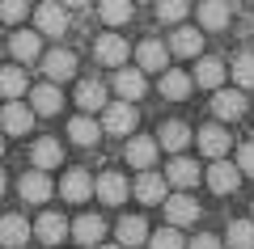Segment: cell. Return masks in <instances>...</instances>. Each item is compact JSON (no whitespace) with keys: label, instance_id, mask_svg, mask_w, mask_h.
<instances>
[{"label":"cell","instance_id":"1","mask_svg":"<svg viewBox=\"0 0 254 249\" xmlns=\"http://www.w3.org/2000/svg\"><path fill=\"white\" fill-rule=\"evenodd\" d=\"M102 131L106 135H131L136 131V101H106L102 106Z\"/></svg>","mask_w":254,"mask_h":249},{"label":"cell","instance_id":"2","mask_svg":"<svg viewBox=\"0 0 254 249\" xmlns=\"http://www.w3.org/2000/svg\"><path fill=\"white\" fill-rule=\"evenodd\" d=\"M161 207H165V220H170L174 228H190V224H199V215H203V207L195 203L187 190H178V195H165Z\"/></svg>","mask_w":254,"mask_h":249},{"label":"cell","instance_id":"3","mask_svg":"<svg viewBox=\"0 0 254 249\" xmlns=\"http://www.w3.org/2000/svg\"><path fill=\"white\" fill-rule=\"evenodd\" d=\"M203 182H208L212 195H233V190L242 186V169H237V165H229L225 156H212V165H208V173H203Z\"/></svg>","mask_w":254,"mask_h":249},{"label":"cell","instance_id":"4","mask_svg":"<svg viewBox=\"0 0 254 249\" xmlns=\"http://www.w3.org/2000/svg\"><path fill=\"white\" fill-rule=\"evenodd\" d=\"M127 195H131V182L123 178V173H102V178H93V199L98 203H106V207H119V203H127Z\"/></svg>","mask_w":254,"mask_h":249},{"label":"cell","instance_id":"5","mask_svg":"<svg viewBox=\"0 0 254 249\" xmlns=\"http://www.w3.org/2000/svg\"><path fill=\"white\" fill-rule=\"evenodd\" d=\"M195 144H199V152L212 160V156H225V152L233 148V135H229V131H225V123L216 118V123H203V127H199Z\"/></svg>","mask_w":254,"mask_h":249},{"label":"cell","instance_id":"6","mask_svg":"<svg viewBox=\"0 0 254 249\" xmlns=\"http://www.w3.org/2000/svg\"><path fill=\"white\" fill-rule=\"evenodd\" d=\"M34 26L43 30V34H51V38L68 34V9H64L60 0H43L34 9Z\"/></svg>","mask_w":254,"mask_h":249},{"label":"cell","instance_id":"7","mask_svg":"<svg viewBox=\"0 0 254 249\" xmlns=\"http://www.w3.org/2000/svg\"><path fill=\"white\" fill-rule=\"evenodd\" d=\"M0 127H4L9 135H26L30 127H34V110H30L21 98H9L4 110H0Z\"/></svg>","mask_w":254,"mask_h":249},{"label":"cell","instance_id":"8","mask_svg":"<svg viewBox=\"0 0 254 249\" xmlns=\"http://www.w3.org/2000/svg\"><path fill=\"white\" fill-rule=\"evenodd\" d=\"M131 195H136L144 207H153V203H161V199L170 195V182H165L161 173H153V169H140V178L131 182Z\"/></svg>","mask_w":254,"mask_h":249},{"label":"cell","instance_id":"9","mask_svg":"<svg viewBox=\"0 0 254 249\" xmlns=\"http://www.w3.org/2000/svg\"><path fill=\"white\" fill-rule=\"evenodd\" d=\"M26 93H30V110H34V114H43V118H51V114H60V110H64V93H60V85H55V80L34 85V89H26Z\"/></svg>","mask_w":254,"mask_h":249},{"label":"cell","instance_id":"10","mask_svg":"<svg viewBox=\"0 0 254 249\" xmlns=\"http://www.w3.org/2000/svg\"><path fill=\"white\" fill-rule=\"evenodd\" d=\"M43 76L55 80V85H60V80H72V76H76V55L64 51V47L47 51V55H43Z\"/></svg>","mask_w":254,"mask_h":249},{"label":"cell","instance_id":"11","mask_svg":"<svg viewBox=\"0 0 254 249\" xmlns=\"http://www.w3.org/2000/svg\"><path fill=\"white\" fill-rule=\"evenodd\" d=\"M30 232H34L43 245H60V241H68V220H64L60 211H43L34 224H30Z\"/></svg>","mask_w":254,"mask_h":249},{"label":"cell","instance_id":"12","mask_svg":"<svg viewBox=\"0 0 254 249\" xmlns=\"http://www.w3.org/2000/svg\"><path fill=\"white\" fill-rule=\"evenodd\" d=\"M212 114H216L220 123L242 118L246 114V93L242 89H216V93H212Z\"/></svg>","mask_w":254,"mask_h":249},{"label":"cell","instance_id":"13","mask_svg":"<svg viewBox=\"0 0 254 249\" xmlns=\"http://www.w3.org/2000/svg\"><path fill=\"white\" fill-rule=\"evenodd\" d=\"M199 165H195V160L190 156H178V152H174V160L170 165H165V182H170V186H178V190H190V186H199Z\"/></svg>","mask_w":254,"mask_h":249},{"label":"cell","instance_id":"14","mask_svg":"<svg viewBox=\"0 0 254 249\" xmlns=\"http://www.w3.org/2000/svg\"><path fill=\"white\" fill-rule=\"evenodd\" d=\"M68 237L76 241V245H102V237H106V220L102 215H76V224H68Z\"/></svg>","mask_w":254,"mask_h":249},{"label":"cell","instance_id":"15","mask_svg":"<svg viewBox=\"0 0 254 249\" xmlns=\"http://www.w3.org/2000/svg\"><path fill=\"white\" fill-rule=\"evenodd\" d=\"M195 13H199V30H212V34L229 30V21H233V4L229 0H203Z\"/></svg>","mask_w":254,"mask_h":249},{"label":"cell","instance_id":"16","mask_svg":"<svg viewBox=\"0 0 254 249\" xmlns=\"http://www.w3.org/2000/svg\"><path fill=\"white\" fill-rule=\"evenodd\" d=\"M203 51V30H190L178 21V30L170 34V55H178V59H195V55Z\"/></svg>","mask_w":254,"mask_h":249},{"label":"cell","instance_id":"17","mask_svg":"<svg viewBox=\"0 0 254 249\" xmlns=\"http://www.w3.org/2000/svg\"><path fill=\"white\" fill-rule=\"evenodd\" d=\"M60 199H68V203H85V199H93V178L85 169H68L60 178Z\"/></svg>","mask_w":254,"mask_h":249},{"label":"cell","instance_id":"18","mask_svg":"<svg viewBox=\"0 0 254 249\" xmlns=\"http://www.w3.org/2000/svg\"><path fill=\"white\" fill-rule=\"evenodd\" d=\"M136 59H140V72H165L170 68V47L165 43H157V38H144V43L136 47Z\"/></svg>","mask_w":254,"mask_h":249},{"label":"cell","instance_id":"19","mask_svg":"<svg viewBox=\"0 0 254 249\" xmlns=\"http://www.w3.org/2000/svg\"><path fill=\"white\" fill-rule=\"evenodd\" d=\"M93 55H98V63H106V68H119V63H127L131 47H127L119 34H102L98 43H93Z\"/></svg>","mask_w":254,"mask_h":249},{"label":"cell","instance_id":"20","mask_svg":"<svg viewBox=\"0 0 254 249\" xmlns=\"http://www.w3.org/2000/svg\"><path fill=\"white\" fill-rule=\"evenodd\" d=\"M30 237H34V232H30L26 215H0V245L4 249H21Z\"/></svg>","mask_w":254,"mask_h":249},{"label":"cell","instance_id":"21","mask_svg":"<svg viewBox=\"0 0 254 249\" xmlns=\"http://www.w3.org/2000/svg\"><path fill=\"white\" fill-rule=\"evenodd\" d=\"M148 224H144V215H123V220L115 224V237H119V245L123 249H136V245H144L148 241Z\"/></svg>","mask_w":254,"mask_h":249},{"label":"cell","instance_id":"22","mask_svg":"<svg viewBox=\"0 0 254 249\" xmlns=\"http://www.w3.org/2000/svg\"><path fill=\"white\" fill-rule=\"evenodd\" d=\"M9 51L17 63H34L38 55H43V38H38V30H17V34L9 38Z\"/></svg>","mask_w":254,"mask_h":249},{"label":"cell","instance_id":"23","mask_svg":"<svg viewBox=\"0 0 254 249\" xmlns=\"http://www.w3.org/2000/svg\"><path fill=\"white\" fill-rule=\"evenodd\" d=\"M17 190H21V199H26V203H38V207H43L47 199L55 195V186H51V178H47V169H34V173H26Z\"/></svg>","mask_w":254,"mask_h":249},{"label":"cell","instance_id":"24","mask_svg":"<svg viewBox=\"0 0 254 249\" xmlns=\"http://www.w3.org/2000/svg\"><path fill=\"white\" fill-rule=\"evenodd\" d=\"M115 93H119L123 101L144 98V72H140V68H123V63H119V72H115Z\"/></svg>","mask_w":254,"mask_h":249},{"label":"cell","instance_id":"25","mask_svg":"<svg viewBox=\"0 0 254 249\" xmlns=\"http://www.w3.org/2000/svg\"><path fill=\"white\" fill-rule=\"evenodd\" d=\"M195 85H203V89H220V85H225V63L216 59V55H195Z\"/></svg>","mask_w":254,"mask_h":249},{"label":"cell","instance_id":"26","mask_svg":"<svg viewBox=\"0 0 254 249\" xmlns=\"http://www.w3.org/2000/svg\"><path fill=\"white\" fill-rule=\"evenodd\" d=\"M157 148H161V144L157 140H148V135H131V140H127V165H136V169H148V165H153L157 160Z\"/></svg>","mask_w":254,"mask_h":249},{"label":"cell","instance_id":"27","mask_svg":"<svg viewBox=\"0 0 254 249\" xmlns=\"http://www.w3.org/2000/svg\"><path fill=\"white\" fill-rule=\"evenodd\" d=\"M190 89H195V76H187V72H178V68L161 72V98L165 101H182Z\"/></svg>","mask_w":254,"mask_h":249},{"label":"cell","instance_id":"28","mask_svg":"<svg viewBox=\"0 0 254 249\" xmlns=\"http://www.w3.org/2000/svg\"><path fill=\"white\" fill-rule=\"evenodd\" d=\"M68 140H72L76 148H93V144L102 140V123H93L89 114H76L72 123H68Z\"/></svg>","mask_w":254,"mask_h":249},{"label":"cell","instance_id":"29","mask_svg":"<svg viewBox=\"0 0 254 249\" xmlns=\"http://www.w3.org/2000/svg\"><path fill=\"white\" fill-rule=\"evenodd\" d=\"M106 101H110V93H106V85H102V80H81V85H76V106H81L85 114L102 110Z\"/></svg>","mask_w":254,"mask_h":249},{"label":"cell","instance_id":"30","mask_svg":"<svg viewBox=\"0 0 254 249\" xmlns=\"http://www.w3.org/2000/svg\"><path fill=\"white\" fill-rule=\"evenodd\" d=\"M30 160H34V169H55L64 160V148H60V140H51V135H43V140L30 148Z\"/></svg>","mask_w":254,"mask_h":249},{"label":"cell","instance_id":"31","mask_svg":"<svg viewBox=\"0 0 254 249\" xmlns=\"http://www.w3.org/2000/svg\"><path fill=\"white\" fill-rule=\"evenodd\" d=\"M190 140H195V135H190V127H187V123H178V118L161 123V135H157V144H161V148H170V152H182Z\"/></svg>","mask_w":254,"mask_h":249},{"label":"cell","instance_id":"32","mask_svg":"<svg viewBox=\"0 0 254 249\" xmlns=\"http://www.w3.org/2000/svg\"><path fill=\"white\" fill-rule=\"evenodd\" d=\"M131 4L136 0H98V17L106 26H127L131 21Z\"/></svg>","mask_w":254,"mask_h":249},{"label":"cell","instance_id":"33","mask_svg":"<svg viewBox=\"0 0 254 249\" xmlns=\"http://www.w3.org/2000/svg\"><path fill=\"white\" fill-rule=\"evenodd\" d=\"M26 89H30V80H26V72H21L17 63L0 68V98H21Z\"/></svg>","mask_w":254,"mask_h":249},{"label":"cell","instance_id":"34","mask_svg":"<svg viewBox=\"0 0 254 249\" xmlns=\"http://www.w3.org/2000/svg\"><path fill=\"white\" fill-rule=\"evenodd\" d=\"M225 241L233 249H254V220H233L225 232Z\"/></svg>","mask_w":254,"mask_h":249},{"label":"cell","instance_id":"35","mask_svg":"<svg viewBox=\"0 0 254 249\" xmlns=\"http://www.w3.org/2000/svg\"><path fill=\"white\" fill-rule=\"evenodd\" d=\"M148 245L153 249H187V241H182V232L174 228V224H165V228L148 232Z\"/></svg>","mask_w":254,"mask_h":249},{"label":"cell","instance_id":"36","mask_svg":"<svg viewBox=\"0 0 254 249\" xmlns=\"http://www.w3.org/2000/svg\"><path fill=\"white\" fill-rule=\"evenodd\" d=\"M233 80L237 89H254V51H242L233 59Z\"/></svg>","mask_w":254,"mask_h":249},{"label":"cell","instance_id":"37","mask_svg":"<svg viewBox=\"0 0 254 249\" xmlns=\"http://www.w3.org/2000/svg\"><path fill=\"white\" fill-rule=\"evenodd\" d=\"M190 13V4L187 0H157V17L165 21V26H178L182 17H187Z\"/></svg>","mask_w":254,"mask_h":249},{"label":"cell","instance_id":"38","mask_svg":"<svg viewBox=\"0 0 254 249\" xmlns=\"http://www.w3.org/2000/svg\"><path fill=\"white\" fill-rule=\"evenodd\" d=\"M30 13V0H0V26H17Z\"/></svg>","mask_w":254,"mask_h":249},{"label":"cell","instance_id":"39","mask_svg":"<svg viewBox=\"0 0 254 249\" xmlns=\"http://www.w3.org/2000/svg\"><path fill=\"white\" fill-rule=\"evenodd\" d=\"M237 169H242V178H254V140L237 148Z\"/></svg>","mask_w":254,"mask_h":249},{"label":"cell","instance_id":"40","mask_svg":"<svg viewBox=\"0 0 254 249\" xmlns=\"http://www.w3.org/2000/svg\"><path fill=\"white\" fill-rule=\"evenodd\" d=\"M190 249H220V241L212 237V232H199V237L190 241Z\"/></svg>","mask_w":254,"mask_h":249},{"label":"cell","instance_id":"41","mask_svg":"<svg viewBox=\"0 0 254 249\" xmlns=\"http://www.w3.org/2000/svg\"><path fill=\"white\" fill-rule=\"evenodd\" d=\"M64 9H89V0H60Z\"/></svg>","mask_w":254,"mask_h":249},{"label":"cell","instance_id":"42","mask_svg":"<svg viewBox=\"0 0 254 249\" xmlns=\"http://www.w3.org/2000/svg\"><path fill=\"white\" fill-rule=\"evenodd\" d=\"M93 249H123V245H119V241H115V245H106V241H102V245H93Z\"/></svg>","mask_w":254,"mask_h":249},{"label":"cell","instance_id":"43","mask_svg":"<svg viewBox=\"0 0 254 249\" xmlns=\"http://www.w3.org/2000/svg\"><path fill=\"white\" fill-rule=\"evenodd\" d=\"M4 190H9V178H4V173H0V195H4Z\"/></svg>","mask_w":254,"mask_h":249},{"label":"cell","instance_id":"44","mask_svg":"<svg viewBox=\"0 0 254 249\" xmlns=\"http://www.w3.org/2000/svg\"><path fill=\"white\" fill-rule=\"evenodd\" d=\"M0 156H4V131H0Z\"/></svg>","mask_w":254,"mask_h":249},{"label":"cell","instance_id":"45","mask_svg":"<svg viewBox=\"0 0 254 249\" xmlns=\"http://www.w3.org/2000/svg\"><path fill=\"white\" fill-rule=\"evenodd\" d=\"M250 220H254V215H250Z\"/></svg>","mask_w":254,"mask_h":249}]
</instances>
